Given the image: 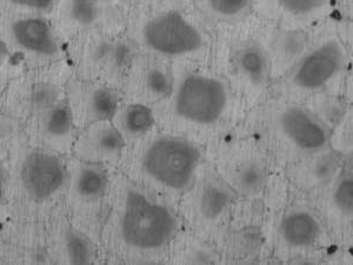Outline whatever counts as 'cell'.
Segmentation results:
<instances>
[{
	"mask_svg": "<svg viewBox=\"0 0 353 265\" xmlns=\"http://www.w3.org/2000/svg\"><path fill=\"white\" fill-rule=\"evenodd\" d=\"M111 121L121 132L126 145L141 139L157 128L152 108L132 101H121Z\"/></svg>",
	"mask_w": 353,
	"mask_h": 265,
	"instance_id": "cell-26",
	"label": "cell"
},
{
	"mask_svg": "<svg viewBox=\"0 0 353 265\" xmlns=\"http://www.w3.org/2000/svg\"><path fill=\"white\" fill-rule=\"evenodd\" d=\"M138 52L129 35L121 30H91L81 33L74 61L81 79L121 90Z\"/></svg>",
	"mask_w": 353,
	"mask_h": 265,
	"instance_id": "cell-11",
	"label": "cell"
},
{
	"mask_svg": "<svg viewBox=\"0 0 353 265\" xmlns=\"http://www.w3.org/2000/svg\"><path fill=\"white\" fill-rule=\"evenodd\" d=\"M126 141L111 121H97L78 131L71 156L79 161L117 170Z\"/></svg>",
	"mask_w": 353,
	"mask_h": 265,
	"instance_id": "cell-19",
	"label": "cell"
},
{
	"mask_svg": "<svg viewBox=\"0 0 353 265\" xmlns=\"http://www.w3.org/2000/svg\"><path fill=\"white\" fill-rule=\"evenodd\" d=\"M337 26L338 32L345 45L346 52L349 57V76H353V21L337 17Z\"/></svg>",
	"mask_w": 353,
	"mask_h": 265,
	"instance_id": "cell-29",
	"label": "cell"
},
{
	"mask_svg": "<svg viewBox=\"0 0 353 265\" xmlns=\"http://www.w3.org/2000/svg\"><path fill=\"white\" fill-rule=\"evenodd\" d=\"M153 112L158 129L206 150L233 131L243 118L228 81L205 64H176L172 92Z\"/></svg>",
	"mask_w": 353,
	"mask_h": 265,
	"instance_id": "cell-2",
	"label": "cell"
},
{
	"mask_svg": "<svg viewBox=\"0 0 353 265\" xmlns=\"http://www.w3.org/2000/svg\"><path fill=\"white\" fill-rule=\"evenodd\" d=\"M350 75L349 57L338 32L337 16L314 26L307 52L289 72L273 81L271 96L306 103L314 97L343 93Z\"/></svg>",
	"mask_w": 353,
	"mask_h": 265,
	"instance_id": "cell-6",
	"label": "cell"
},
{
	"mask_svg": "<svg viewBox=\"0 0 353 265\" xmlns=\"http://www.w3.org/2000/svg\"><path fill=\"white\" fill-rule=\"evenodd\" d=\"M205 161L201 145L156 128L126 145L117 171L176 204Z\"/></svg>",
	"mask_w": 353,
	"mask_h": 265,
	"instance_id": "cell-4",
	"label": "cell"
},
{
	"mask_svg": "<svg viewBox=\"0 0 353 265\" xmlns=\"http://www.w3.org/2000/svg\"><path fill=\"white\" fill-rule=\"evenodd\" d=\"M343 170L344 158L329 148L286 166L281 173L292 189L309 195L330 184Z\"/></svg>",
	"mask_w": 353,
	"mask_h": 265,
	"instance_id": "cell-21",
	"label": "cell"
},
{
	"mask_svg": "<svg viewBox=\"0 0 353 265\" xmlns=\"http://www.w3.org/2000/svg\"><path fill=\"white\" fill-rule=\"evenodd\" d=\"M68 161V181L64 197L68 216L99 242L114 170L79 161L72 156Z\"/></svg>",
	"mask_w": 353,
	"mask_h": 265,
	"instance_id": "cell-12",
	"label": "cell"
},
{
	"mask_svg": "<svg viewBox=\"0 0 353 265\" xmlns=\"http://www.w3.org/2000/svg\"><path fill=\"white\" fill-rule=\"evenodd\" d=\"M10 4L17 8H24L30 12L45 13L56 8L61 0H8Z\"/></svg>",
	"mask_w": 353,
	"mask_h": 265,
	"instance_id": "cell-30",
	"label": "cell"
},
{
	"mask_svg": "<svg viewBox=\"0 0 353 265\" xmlns=\"http://www.w3.org/2000/svg\"><path fill=\"white\" fill-rule=\"evenodd\" d=\"M8 41L24 56L39 63H51L61 57L56 31L41 13L30 12L8 21Z\"/></svg>",
	"mask_w": 353,
	"mask_h": 265,
	"instance_id": "cell-17",
	"label": "cell"
},
{
	"mask_svg": "<svg viewBox=\"0 0 353 265\" xmlns=\"http://www.w3.org/2000/svg\"><path fill=\"white\" fill-rule=\"evenodd\" d=\"M304 196L324 222L331 239L344 244L353 242V170H343L330 184Z\"/></svg>",
	"mask_w": 353,
	"mask_h": 265,
	"instance_id": "cell-15",
	"label": "cell"
},
{
	"mask_svg": "<svg viewBox=\"0 0 353 265\" xmlns=\"http://www.w3.org/2000/svg\"><path fill=\"white\" fill-rule=\"evenodd\" d=\"M66 101L78 131L97 121H111L123 101L121 90L77 78L66 83Z\"/></svg>",
	"mask_w": 353,
	"mask_h": 265,
	"instance_id": "cell-16",
	"label": "cell"
},
{
	"mask_svg": "<svg viewBox=\"0 0 353 265\" xmlns=\"http://www.w3.org/2000/svg\"><path fill=\"white\" fill-rule=\"evenodd\" d=\"M19 181L26 197L39 205L64 201L68 181V161L64 155L48 150H30L19 168Z\"/></svg>",
	"mask_w": 353,
	"mask_h": 265,
	"instance_id": "cell-13",
	"label": "cell"
},
{
	"mask_svg": "<svg viewBox=\"0 0 353 265\" xmlns=\"http://www.w3.org/2000/svg\"><path fill=\"white\" fill-rule=\"evenodd\" d=\"M239 199L206 158L196 178L176 202L181 228L212 243L232 216Z\"/></svg>",
	"mask_w": 353,
	"mask_h": 265,
	"instance_id": "cell-9",
	"label": "cell"
},
{
	"mask_svg": "<svg viewBox=\"0 0 353 265\" xmlns=\"http://www.w3.org/2000/svg\"><path fill=\"white\" fill-rule=\"evenodd\" d=\"M214 245L181 229L170 249L166 264H221Z\"/></svg>",
	"mask_w": 353,
	"mask_h": 265,
	"instance_id": "cell-25",
	"label": "cell"
},
{
	"mask_svg": "<svg viewBox=\"0 0 353 265\" xmlns=\"http://www.w3.org/2000/svg\"><path fill=\"white\" fill-rule=\"evenodd\" d=\"M343 95L345 97L346 101L353 106V76H347L346 78Z\"/></svg>",
	"mask_w": 353,
	"mask_h": 265,
	"instance_id": "cell-32",
	"label": "cell"
},
{
	"mask_svg": "<svg viewBox=\"0 0 353 265\" xmlns=\"http://www.w3.org/2000/svg\"><path fill=\"white\" fill-rule=\"evenodd\" d=\"M334 4L337 17L353 21V0H334Z\"/></svg>",
	"mask_w": 353,
	"mask_h": 265,
	"instance_id": "cell-31",
	"label": "cell"
},
{
	"mask_svg": "<svg viewBox=\"0 0 353 265\" xmlns=\"http://www.w3.org/2000/svg\"><path fill=\"white\" fill-rule=\"evenodd\" d=\"M53 256L66 264H90L98 257L99 242L68 217L63 216L53 224Z\"/></svg>",
	"mask_w": 353,
	"mask_h": 265,
	"instance_id": "cell-22",
	"label": "cell"
},
{
	"mask_svg": "<svg viewBox=\"0 0 353 265\" xmlns=\"http://www.w3.org/2000/svg\"><path fill=\"white\" fill-rule=\"evenodd\" d=\"M313 31L314 28H288L272 24L269 50L273 81L289 72L307 52L312 43Z\"/></svg>",
	"mask_w": 353,
	"mask_h": 265,
	"instance_id": "cell-23",
	"label": "cell"
},
{
	"mask_svg": "<svg viewBox=\"0 0 353 265\" xmlns=\"http://www.w3.org/2000/svg\"><path fill=\"white\" fill-rule=\"evenodd\" d=\"M139 52L173 64H205L211 37L201 18L186 8H153L128 32Z\"/></svg>",
	"mask_w": 353,
	"mask_h": 265,
	"instance_id": "cell-7",
	"label": "cell"
},
{
	"mask_svg": "<svg viewBox=\"0 0 353 265\" xmlns=\"http://www.w3.org/2000/svg\"><path fill=\"white\" fill-rule=\"evenodd\" d=\"M8 45L5 44V41L0 38V66H3V65H4L5 61H8Z\"/></svg>",
	"mask_w": 353,
	"mask_h": 265,
	"instance_id": "cell-33",
	"label": "cell"
},
{
	"mask_svg": "<svg viewBox=\"0 0 353 265\" xmlns=\"http://www.w3.org/2000/svg\"><path fill=\"white\" fill-rule=\"evenodd\" d=\"M330 148L343 158L353 155V106H347L341 119L333 125L330 136Z\"/></svg>",
	"mask_w": 353,
	"mask_h": 265,
	"instance_id": "cell-28",
	"label": "cell"
},
{
	"mask_svg": "<svg viewBox=\"0 0 353 265\" xmlns=\"http://www.w3.org/2000/svg\"><path fill=\"white\" fill-rule=\"evenodd\" d=\"M291 191L288 204L272 216L268 237L274 256L281 261H309L332 239L324 222L305 196L292 188Z\"/></svg>",
	"mask_w": 353,
	"mask_h": 265,
	"instance_id": "cell-10",
	"label": "cell"
},
{
	"mask_svg": "<svg viewBox=\"0 0 353 265\" xmlns=\"http://www.w3.org/2000/svg\"><path fill=\"white\" fill-rule=\"evenodd\" d=\"M252 16L232 25L221 70H216L230 85L243 116L271 96L273 83L269 50L272 23Z\"/></svg>",
	"mask_w": 353,
	"mask_h": 265,
	"instance_id": "cell-5",
	"label": "cell"
},
{
	"mask_svg": "<svg viewBox=\"0 0 353 265\" xmlns=\"http://www.w3.org/2000/svg\"><path fill=\"white\" fill-rule=\"evenodd\" d=\"M206 158L241 199H261L273 171L261 145L239 124L206 150Z\"/></svg>",
	"mask_w": 353,
	"mask_h": 265,
	"instance_id": "cell-8",
	"label": "cell"
},
{
	"mask_svg": "<svg viewBox=\"0 0 353 265\" xmlns=\"http://www.w3.org/2000/svg\"><path fill=\"white\" fill-rule=\"evenodd\" d=\"M201 10L210 21L230 26L252 16L254 0H201Z\"/></svg>",
	"mask_w": 353,
	"mask_h": 265,
	"instance_id": "cell-27",
	"label": "cell"
},
{
	"mask_svg": "<svg viewBox=\"0 0 353 265\" xmlns=\"http://www.w3.org/2000/svg\"><path fill=\"white\" fill-rule=\"evenodd\" d=\"M31 119L36 131V148L71 155L78 130L66 98L33 115Z\"/></svg>",
	"mask_w": 353,
	"mask_h": 265,
	"instance_id": "cell-20",
	"label": "cell"
},
{
	"mask_svg": "<svg viewBox=\"0 0 353 265\" xmlns=\"http://www.w3.org/2000/svg\"><path fill=\"white\" fill-rule=\"evenodd\" d=\"M176 81V64L171 61L138 52L121 88L123 101L139 103L154 108L172 92Z\"/></svg>",
	"mask_w": 353,
	"mask_h": 265,
	"instance_id": "cell-14",
	"label": "cell"
},
{
	"mask_svg": "<svg viewBox=\"0 0 353 265\" xmlns=\"http://www.w3.org/2000/svg\"><path fill=\"white\" fill-rule=\"evenodd\" d=\"M4 171H3V169H1V166H0V198L3 197V193H4Z\"/></svg>",
	"mask_w": 353,
	"mask_h": 265,
	"instance_id": "cell-34",
	"label": "cell"
},
{
	"mask_svg": "<svg viewBox=\"0 0 353 265\" xmlns=\"http://www.w3.org/2000/svg\"><path fill=\"white\" fill-rule=\"evenodd\" d=\"M239 126L259 143L274 173L330 148L331 128L303 103L269 97Z\"/></svg>",
	"mask_w": 353,
	"mask_h": 265,
	"instance_id": "cell-3",
	"label": "cell"
},
{
	"mask_svg": "<svg viewBox=\"0 0 353 265\" xmlns=\"http://www.w3.org/2000/svg\"><path fill=\"white\" fill-rule=\"evenodd\" d=\"M254 13L272 24L303 28L337 16L334 0H254Z\"/></svg>",
	"mask_w": 353,
	"mask_h": 265,
	"instance_id": "cell-18",
	"label": "cell"
},
{
	"mask_svg": "<svg viewBox=\"0 0 353 265\" xmlns=\"http://www.w3.org/2000/svg\"><path fill=\"white\" fill-rule=\"evenodd\" d=\"M181 229L176 203L114 170L99 235L110 262L166 264Z\"/></svg>",
	"mask_w": 353,
	"mask_h": 265,
	"instance_id": "cell-1",
	"label": "cell"
},
{
	"mask_svg": "<svg viewBox=\"0 0 353 265\" xmlns=\"http://www.w3.org/2000/svg\"><path fill=\"white\" fill-rule=\"evenodd\" d=\"M112 0H64L61 21L70 32H86L108 28L114 18Z\"/></svg>",
	"mask_w": 353,
	"mask_h": 265,
	"instance_id": "cell-24",
	"label": "cell"
}]
</instances>
